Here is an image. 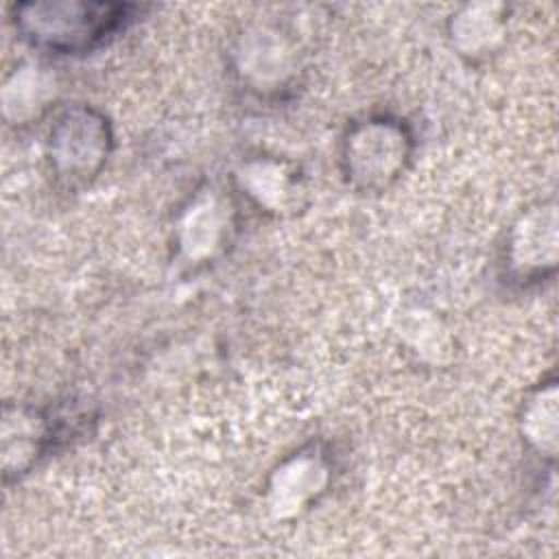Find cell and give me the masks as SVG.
I'll return each mask as SVG.
<instances>
[{"instance_id": "3957f363", "label": "cell", "mask_w": 559, "mask_h": 559, "mask_svg": "<svg viewBox=\"0 0 559 559\" xmlns=\"http://www.w3.org/2000/svg\"><path fill=\"white\" fill-rule=\"evenodd\" d=\"M107 122L85 109H68L50 131V159L59 177L85 181L98 173L107 159Z\"/></svg>"}, {"instance_id": "6da1fadb", "label": "cell", "mask_w": 559, "mask_h": 559, "mask_svg": "<svg viewBox=\"0 0 559 559\" xmlns=\"http://www.w3.org/2000/svg\"><path fill=\"white\" fill-rule=\"evenodd\" d=\"M17 28L31 44L57 52H79L111 35L124 15V7L114 4H22L15 9Z\"/></svg>"}, {"instance_id": "7a4b0ae2", "label": "cell", "mask_w": 559, "mask_h": 559, "mask_svg": "<svg viewBox=\"0 0 559 559\" xmlns=\"http://www.w3.org/2000/svg\"><path fill=\"white\" fill-rule=\"evenodd\" d=\"M408 140L404 127L386 118H371L356 124L343 151L347 177L362 188L386 186L404 168Z\"/></svg>"}, {"instance_id": "277c9868", "label": "cell", "mask_w": 559, "mask_h": 559, "mask_svg": "<svg viewBox=\"0 0 559 559\" xmlns=\"http://www.w3.org/2000/svg\"><path fill=\"white\" fill-rule=\"evenodd\" d=\"M46 426L37 411L26 406H4L2 419V469L9 478L11 474L26 472L37 454H41V445L46 441Z\"/></svg>"}]
</instances>
